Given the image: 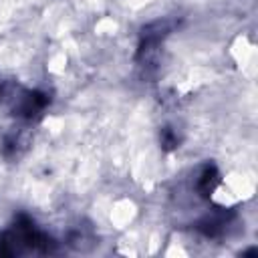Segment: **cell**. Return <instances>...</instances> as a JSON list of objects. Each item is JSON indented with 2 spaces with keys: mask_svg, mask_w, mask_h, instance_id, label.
I'll return each mask as SVG.
<instances>
[{
  "mask_svg": "<svg viewBox=\"0 0 258 258\" xmlns=\"http://www.w3.org/2000/svg\"><path fill=\"white\" fill-rule=\"evenodd\" d=\"M216 181H218V173H216V169H214V167H210V165H208V167L202 171V175H200L198 187H200V191H204V196H208V194L214 189Z\"/></svg>",
  "mask_w": 258,
  "mask_h": 258,
  "instance_id": "1",
  "label": "cell"
}]
</instances>
